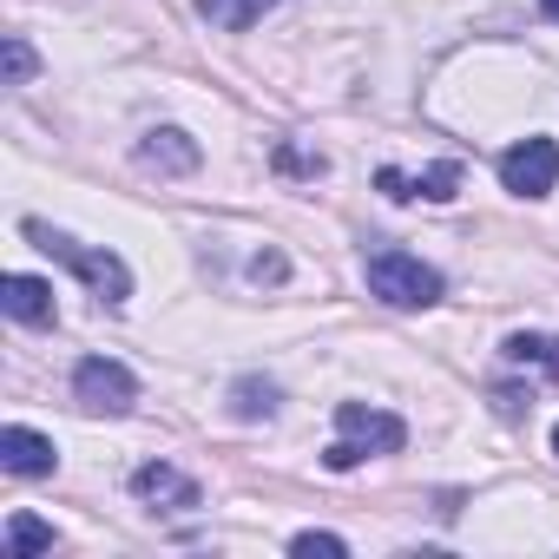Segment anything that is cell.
Masks as SVG:
<instances>
[{
	"label": "cell",
	"mask_w": 559,
	"mask_h": 559,
	"mask_svg": "<svg viewBox=\"0 0 559 559\" xmlns=\"http://www.w3.org/2000/svg\"><path fill=\"white\" fill-rule=\"evenodd\" d=\"M290 552H304V559H317V552H323V559H343V552H349V539H336V533H297V539H290Z\"/></svg>",
	"instance_id": "2e32d148"
},
{
	"label": "cell",
	"mask_w": 559,
	"mask_h": 559,
	"mask_svg": "<svg viewBox=\"0 0 559 559\" xmlns=\"http://www.w3.org/2000/svg\"><path fill=\"white\" fill-rule=\"evenodd\" d=\"M270 8H276V0H198V14H204L217 34H243V27H257Z\"/></svg>",
	"instance_id": "7c38bea8"
},
{
	"label": "cell",
	"mask_w": 559,
	"mask_h": 559,
	"mask_svg": "<svg viewBox=\"0 0 559 559\" xmlns=\"http://www.w3.org/2000/svg\"><path fill=\"white\" fill-rule=\"evenodd\" d=\"M0 467L21 474V480H40V474H53V467H60V448H53V435L8 421V428H0Z\"/></svg>",
	"instance_id": "8992f818"
},
{
	"label": "cell",
	"mask_w": 559,
	"mask_h": 559,
	"mask_svg": "<svg viewBox=\"0 0 559 559\" xmlns=\"http://www.w3.org/2000/svg\"><path fill=\"white\" fill-rule=\"evenodd\" d=\"M34 552H53V526L40 513H14L8 520V559H34Z\"/></svg>",
	"instance_id": "4fadbf2b"
},
{
	"label": "cell",
	"mask_w": 559,
	"mask_h": 559,
	"mask_svg": "<svg viewBox=\"0 0 559 559\" xmlns=\"http://www.w3.org/2000/svg\"><path fill=\"white\" fill-rule=\"evenodd\" d=\"M73 402H80L86 415H132L139 382H132L126 362H112V356H86V362L73 369Z\"/></svg>",
	"instance_id": "277c9868"
},
{
	"label": "cell",
	"mask_w": 559,
	"mask_h": 559,
	"mask_svg": "<svg viewBox=\"0 0 559 559\" xmlns=\"http://www.w3.org/2000/svg\"><path fill=\"white\" fill-rule=\"evenodd\" d=\"M0 310H8L14 323H27V330H47V323H60V304H53V284L47 276H0Z\"/></svg>",
	"instance_id": "ba28073f"
},
{
	"label": "cell",
	"mask_w": 559,
	"mask_h": 559,
	"mask_svg": "<svg viewBox=\"0 0 559 559\" xmlns=\"http://www.w3.org/2000/svg\"><path fill=\"white\" fill-rule=\"evenodd\" d=\"M250 276H257V284H284V276H290V263L276 257V250H263V257H250Z\"/></svg>",
	"instance_id": "ac0fdd59"
},
{
	"label": "cell",
	"mask_w": 559,
	"mask_h": 559,
	"mask_svg": "<svg viewBox=\"0 0 559 559\" xmlns=\"http://www.w3.org/2000/svg\"><path fill=\"white\" fill-rule=\"evenodd\" d=\"M539 8H546V21H559V0H539Z\"/></svg>",
	"instance_id": "d6986e66"
},
{
	"label": "cell",
	"mask_w": 559,
	"mask_h": 559,
	"mask_svg": "<svg viewBox=\"0 0 559 559\" xmlns=\"http://www.w3.org/2000/svg\"><path fill=\"white\" fill-rule=\"evenodd\" d=\"M145 171H158V178H185V171H198L204 165V152H198V139L191 132H178V126H152L145 139H139V152H132Z\"/></svg>",
	"instance_id": "52a82bcc"
},
{
	"label": "cell",
	"mask_w": 559,
	"mask_h": 559,
	"mask_svg": "<svg viewBox=\"0 0 559 559\" xmlns=\"http://www.w3.org/2000/svg\"><path fill=\"white\" fill-rule=\"evenodd\" d=\"M402 441H408V421H402V415L369 408V402H336V441H330L323 467H330V474H349V467H362L369 454H395Z\"/></svg>",
	"instance_id": "7a4b0ae2"
},
{
	"label": "cell",
	"mask_w": 559,
	"mask_h": 559,
	"mask_svg": "<svg viewBox=\"0 0 559 559\" xmlns=\"http://www.w3.org/2000/svg\"><path fill=\"white\" fill-rule=\"evenodd\" d=\"M21 237H27L34 250H47L53 263H67V270L80 276V284H86L106 310H126V297H132V270H126V257L93 250V243H80V237L53 230V224H40V217H27V224H21Z\"/></svg>",
	"instance_id": "6da1fadb"
},
{
	"label": "cell",
	"mask_w": 559,
	"mask_h": 559,
	"mask_svg": "<svg viewBox=\"0 0 559 559\" xmlns=\"http://www.w3.org/2000/svg\"><path fill=\"white\" fill-rule=\"evenodd\" d=\"M40 73V53L27 47V34H8V86H27Z\"/></svg>",
	"instance_id": "9a60e30c"
},
{
	"label": "cell",
	"mask_w": 559,
	"mask_h": 559,
	"mask_svg": "<svg viewBox=\"0 0 559 559\" xmlns=\"http://www.w3.org/2000/svg\"><path fill=\"white\" fill-rule=\"evenodd\" d=\"M132 493L145 500V507H171V513H191L204 493H198V480L191 474H178L171 461H145L139 474H132Z\"/></svg>",
	"instance_id": "30bf717a"
},
{
	"label": "cell",
	"mask_w": 559,
	"mask_h": 559,
	"mask_svg": "<svg viewBox=\"0 0 559 559\" xmlns=\"http://www.w3.org/2000/svg\"><path fill=\"white\" fill-rule=\"evenodd\" d=\"M376 185H382V198H395V204H408V198H435V204H448V198L461 191V158H441V165H428L421 178H402L395 165H382Z\"/></svg>",
	"instance_id": "9c48e42d"
},
{
	"label": "cell",
	"mask_w": 559,
	"mask_h": 559,
	"mask_svg": "<svg viewBox=\"0 0 559 559\" xmlns=\"http://www.w3.org/2000/svg\"><path fill=\"white\" fill-rule=\"evenodd\" d=\"M276 165H284V171H304V178H323V171H330L323 152L310 158V152H297V145H276Z\"/></svg>",
	"instance_id": "e0dca14e"
},
{
	"label": "cell",
	"mask_w": 559,
	"mask_h": 559,
	"mask_svg": "<svg viewBox=\"0 0 559 559\" xmlns=\"http://www.w3.org/2000/svg\"><path fill=\"white\" fill-rule=\"evenodd\" d=\"M362 284H369V297L389 304V310H428V304H441V270L421 263L415 250H395V243L369 250Z\"/></svg>",
	"instance_id": "3957f363"
},
{
	"label": "cell",
	"mask_w": 559,
	"mask_h": 559,
	"mask_svg": "<svg viewBox=\"0 0 559 559\" xmlns=\"http://www.w3.org/2000/svg\"><path fill=\"white\" fill-rule=\"evenodd\" d=\"M500 356H507V362H539V369H552V376H559V336H533V330H513V336L500 343Z\"/></svg>",
	"instance_id": "5bb4252c"
},
{
	"label": "cell",
	"mask_w": 559,
	"mask_h": 559,
	"mask_svg": "<svg viewBox=\"0 0 559 559\" xmlns=\"http://www.w3.org/2000/svg\"><path fill=\"white\" fill-rule=\"evenodd\" d=\"M500 185L513 191V198H546L552 185H559V145L552 139H520V145H507L500 152Z\"/></svg>",
	"instance_id": "5b68a950"
},
{
	"label": "cell",
	"mask_w": 559,
	"mask_h": 559,
	"mask_svg": "<svg viewBox=\"0 0 559 559\" xmlns=\"http://www.w3.org/2000/svg\"><path fill=\"white\" fill-rule=\"evenodd\" d=\"M552 454H559V428H552Z\"/></svg>",
	"instance_id": "ffe728a7"
},
{
	"label": "cell",
	"mask_w": 559,
	"mask_h": 559,
	"mask_svg": "<svg viewBox=\"0 0 559 559\" xmlns=\"http://www.w3.org/2000/svg\"><path fill=\"white\" fill-rule=\"evenodd\" d=\"M276 408H284V389H276L270 376H237L230 382V415L237 421H270Z\"/></svg>",
	"instance_id": "8fae6325"
}]
</instances>
